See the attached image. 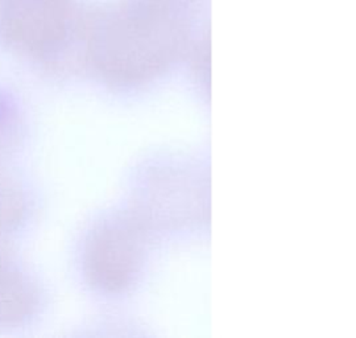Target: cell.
I'll list each match as a JSON object with an SVG mask.
<instances>
[{"instance_id":"obj_1","label":"cell","mask_w":356,"mask_h":338,"mask_svg":"<svg viewBox=\"0 0 356 338\" xmlns=\"http://www.w3.org/2000/svg\"><path fill=\"white\" fill-rule=\"evenodd\" d=\"M151 234L129 210L94 226L82 254L83 274L90 286L107 295L132 289L143 272Z\"/></svg>"},{"instance_id":"obj_2","label":"cell","mask_w":356,"mask_h":338,"mask_svg":"<svg viewBox=\"0 0 356 338\" xmlns=\"http://www.w3.org/2000/svg\"><path fill=\"white\" fill-rule=\"evenodd\" d=\"M202 200L201 183L186 172H149L135 190L129 212L153 231L159 226L197 221Z\"/></svg>"},{"instance_id":"obj_3","label":"cell","mask_w":356,"mask_h":338,"mask_svg":"<svg viewBox=\"0 0 356 338\" xmlns=\"http://www.w3.org/2000/svg\"><path fill=\"white\" fill-rule=\"evenodd\" d=\"M41 307L42 291L38 280L15 259L6 240H0V329L26 325Z\"/></svg>"},{"instance_id":"obj_4","label":"cell","mask_w":356,"mask_h":338,"mask_svg":"<svg viewBox=\"0 0 356 338\" xmlns=\"http://www.w3.org/2000/svg\"><path fill=\"white\" fill-rule=\"evenodd\" d=\"M29 201L20 181L0 167V240H6L26 222Z\"/></svg>"},{"instance_id":"obj_5","label":"cell","mask_w":356,"mask_h":338,"mask_svg":"<svg viewBox=\"0 0 356 338\" xmlns=\"http://www.w3.org/2000/svg\"><path fill=\"white\" fill-rule=\"evenodd\" d=\"M22 128L23 119L19 105L11 94L0 91V159L19 146Z\"/></svg>"}]
</instances>
